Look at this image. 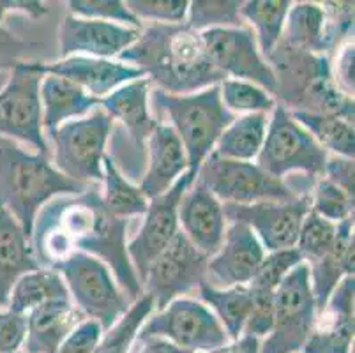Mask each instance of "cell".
<instances>
[{
    "label": "cell",
    "instance_id": "1",
    "mask_svg": "<svg viewBox=\"0 0 355 353\" xmlns=\"http://www.w3.org/2000/svg\"><path fill=\"white\" fill-rule=\"evenodd\" d=\"M128 219L106 210L98 186L78 194H62L40 210L32 228L31 246L37 264L51 268L74 252L101 260L114 274L129 302L144 295L128 257Z\"/></svg>",
    "mask_w": 355,
    "mask_h": 353
},
{
    "label": "cell",
    "instance_id": "2",
    "mask_svg": "<svg viewBox=\"0 0 355 353\" xmlns=\"http://www.w3.org/2000/svg\"><path fill=\"white\" fill-rule=\"evenodd\" d=\"M119 60L144 71L154 89L168 94L200 92L225 80L212 66L202 32L186 24L148 25Z\"/></svg>",
    "mask_w": 355,
    "mask_h": 353
},
{
    "label": "cell",
    "instance_id": "3",
    "mask_svg": "<svg viewBox=\"0 0 355 353\" xmlns=\"http://www.w3.org/2000/svg\"><path fill=\"white\" fill-rule=\"evenodd\" d=\"M87 187L90 186L64 177L46 155L25 150L0 136V209L11 214L28 239L37 214L48 202Z\"/></svg>",
    "mask_w": 355,
    "mask_h": 353
},
{
    "label": "cell",
    "instance_id": "4",
    "mask_svg": "<svg viewBox=\"0 0 355 353\" xmlns=\"http://www.w3.org/2000/svg\"><path fill=\"white\" fill-rule=\"evenodd\" d=\"M148 101L170 121L168 126L182 141L191 171H198L200 164L214 150L221 132L235 121L234 113L223 106L219 85L193 94H168L153 89Z\"/></svg>",
    "mask_w": 355,
    "mask_h": 353
},
{
    "label": "cell",
    "instance_id": "5",
    "mask_svg": "<svg viewBox=\"0 0 355 353\" xmlns=\"http://www.w3.org/2000/svg\"><path fill=\"white\" fill-rule=\"evenodd\" d=\"M148 94L150 82L147 78H140L101 99V108L112 119L110 154L106 155L129 182H140L144 177L148 138L159 124L150 115Z\"/></svg>",
    "mask_w": 355,
    "mask_h": 353
},
{
    "label": "cell",
    "instance_id": "6",
    "mask_svg": "<svg viewBox=\"0 0 355 353\" xmlns=\"http://www.w3.org/2000/svg\"><path fill=\"white\" fill-rule=\"evenodd\" d=\"M110 131L112 119L101 106L82 119L66 122L48 136L51 164L73 182L98 186L103 182V160Z\"/></svg>",
    "mask_w": 355,
    "mask_h": 353
},
{
    "label": "cell",
    "instance_id": "7",
    "mask_svg": "<svg viewBox=\"0 0 355 353\" xmlns=\"http://www.w3.org/2000/svg\"><path fill=\"white\" fill-rule=\"evenodd\" d=\"M329 154L295 121L286 106L276 103L270 112L266 141L257 164L270 177L285 180L292 173H304L318 180L324 177Z\"/></svg>",
    "mask_w": 355,
    "mask_h": 353
},
{
    "label": "cell",
    "instance_id": "8",
    "mask_svg": "<svg viewBox=\"0 0 355 353\" xmlns=\"http://www.w3.org/2000/svg\"><path fill=\"white\" fill-rule=\"evenodd\" d=\"M51 268L62 276L71 302L87 320L98 322L103 330L121 320L133 304L119 288L110 268L98 258L74 252Z\"/></svg>",
    "mask_w": 355,
    "mask_h": 353
},
{
    "label": "cell",
    "instance_id": "9",
    "mask_svg": "<svg viewBox=\"0 0 355 353\" xmlns=\"http://www.w3.org/2000/svg\"><path fill=\"white\" fill-rule=\"evenodd\" d=\"M43 73L37 62H16L8 83L0 90V136L24 141L37 154L50 157V145L43 131L40 87Z\"/></svg>",
    "mask_w": 355,
    "mask_h": 353
},
{
    "label": "cell",
    "instance_id": "10",
    "mask_svg": "<svg viewBox=\"0 0 355 353\" xmlns=\"http://www.w3.org/2000/svg\"><path fill=\"white\" fill-rule=\"evenodd\" d=\"M308 265H297L276 290L274 323L258 353H301L316 322Z\"/></svg>",
    "mask_w": 355,
    "mask_h": 353
},
{
    "label": "cell",
    "instance_id": "11",
    "mask_svg": "<svg viewBox=\"0 0 355 353\" xmlns=\"http://www.w3.org/2000/svg\"><path fill=\"white\" fill-rule=\"evenodd\" d=\"M196 180L207 187L223 205H251L297 198L285 180L270 177L257 163L225 160L214 152L200 164Z\"/></svg>",
    "mask_w": 355,
    "mask_h": 353
},
{
    "label": "cell",
    "instance_id": "12",
    "mask_svg": "<svg viewBox=\"0 0 355 353\" xmlns=\"http://www.w3.org/2000/svg\"><path fill=\"white\" fill-rule=\"evenodd\" d=\"M147 338H163L193 353L211 352L230 343L212 311L200 300L186 297L148 316L137 336L138 341Z\"/></svg>",
    "mask_w": 355,
    "mask_h": 353
},
{
    "label": "cell",
    "instance_id": "13",
    "mask_svg": "<svg viewBox=\"0 0 355 353\" xmlns=\"http://www.w3.org/2000/svg\"><path fill=\"white\" fill-rule=\"evenodd\" d=\"M207 255L196 249L189 239L179 232L150 265L141 290L153 299L154 309H164L172 300L198 291L207 277Z\"/></svg>",
    "mask_w": 355,
    "mask_h": 353
},
{
    "label": "cell",
    "instance_id": "14",
    "mask_svg": "<svg viewBox=\"0 0 355 353\" xmlns=\"http://www.w3.org/2000/svg\"><path fill=\"white\" fill-rule=\"evenodd\" d=\"M195 177L196 171L188 170L166 193L157 198L148 200L147 212L144 214V223L137 235L128 244L129 261L137 272L140 284L144 283L150 265L180 232L179 203Z\"/></svg>",
    "mask_w": 355,
    "mask_h": 353
},
{
    "label": "cell",
    "instance_id": "15",
    "mask_svg": "<svg viewBox=\"0 0 355 353\" xmlns=\"http://www.w3.org/2000/svg\"><path fill=\"white\" fill-rule=\"evenodd\" d=\"M202 39L212 66L223 76L254 83L276 96V76L261 55L251 28H212L202 32Z\"/></svg>",
    "mask_w": 355,
    "mask_h": 353
},
{
    "label": "cell",
    "instance_id": "16",
    "mask_svg": "<svg viewBox=\"0 0 355 353\" xmlns=\"http://www.w3.org/2000/svg\"><path fill=\"white\" fill-rule=\"evenodd\" d=\"M227 223H241L257 235L266 252L295 248L302 219L311 210V196L286 202H260L251 205H223Z\"/></svg>",
    "mask_w": 355,
    "mask_h": 353
},
{
    "label": "cell",
    "instance_id": "17",
    "mask_svg": "<svg viewBox=\"0 0 355 353\" xmlns=\"http://www.w3.org/2000/svg\"><path fill=\"white\" fill-rule=\"evenodd\" d=\"M141 31L99 19L67 15L59 27V53L67 57L115 58L128 50Z\"/></svg>",
    "mask_w": 355,
    "mask_h": 353
},
{
    "label": "cell",
    "instance_id": "18",
    "mask_svg": "<svg viewBox=\"0 0 355 353\" xmlns=\"http://www.w3.org/2000/svg\"><path fill=\"white\" fill-rule=\"evenodd\" d=\"M263 257L266 249L257 235L241 223H230L219 249L209 258L205 283L214 288L248 286Z\"/></svg>",
    "mask_w": 355,
    "mask_h": 353
},
{
    "label": "cell",
    "instance_id": "19",
    "mask_svg": "<svg viewBox=\"0 0 355 353\" xmlns=\"http://www.w3.org/2000/svg\"><path fill=\"white\" fill-rule=\"evenodd\" d=\"M37 67L43 74L66 78L98 99H105L125 83L145 78L141 69L115 58L80 57V55L60 58L51 64H37Z\"/></svg>",
    "mask_w": 355,
    "mask_h": 353
},
{
    "label": "cell",
    "instance_id": "20",
    "mask_svg": "<svg viewBox=\"0 0 355 353\" xmlns=\"http://www.w3.org/2000/svg\"><path fill=\"white\" fill-rule=\"evenodd\" d=\"M227 225L223 203L195 177L179 203L180 232L196 249L211 258L225 239Z\"/></svg>",
    "mask_w": 355,
    "mask_h": 353
},
{
    "label": "cell",
    "instance_id": "21",
    "mask_svg": "<svg viewBox=\"0 0 355 353\" xmlns=\"http://www.w3.org/2000/svg\"><path fill=\"white\" fill-rule=\"evenodd\" d=\"M354 286V276H347L334 288L301 353H352Z\"/></svg>",
    "mask_w": 355,
    "mask_h": 353
},
{
    "label": "cell",
    "instance_id": "22",
    "mask_svg": "<svg viewBox=\"0 0 355 353\" xmlns=\"http://www.w3.org/2000/svg\"><path fill=\"white\" fill-rule=\"evenodd\" d=\"M189 170L188 155L177 132L168 124H157L148 138L147 166L140 180V191L147 200L166 193Z\"/></svg>",
    "mask_w": 355,
    "mask_h": 353
},
{
    "label": "cell",
    "instance_id": "23",
    "mask_svg": "<svg viewBox=\"0 0 355 353\" xmlns=\"http://www.w3.org/2000/svg\"><path fill=\"white\" fill-rule=\"evenodd\" d=\"M87 320L71 302L59 299L35 307L27 313L25 353H55L71 330Z\"/></svg>",
    "mask_w": 355,
    "mask_h": 353
},
{
    "label": "cell",
    "instance_id": "24",
    "mask_svg": "<svg viewBox=\"0 0 355 353\" xmlns=\"http://www.w3.org/2000/svg\"><path fill=\"white\" fill-rule=\"evenodd\" d=\"M40 97L44 136H50L66 122L82 119L101 106V99L92 97L66 78L53 74H43Z\"/></svg>",
    "mask_w": 355,
    "mask_h": 353
},
{
    "label": "cell",
    "instance_id": "25",
    "mask_svg": "<svg viewBox=\"0 0 355 353\" xmlns=\"http://www.w3.org/2000/svg\"><path fill=\"white\" fill-rule=\"evenodd\" d=\"M309 284L316 311L320 313L334 288L347 276H354V218L338 223V235L331 251L308 265Z\"/></svg>",
    "mask_w": 355,
    "mask_h": 353
},
{
    "label": "cell",
    "instance_id": "26",
    "mask_svg": "<svg viewBox=\"0 0 355 353\" xmlns=\"http://www.w3.org/2000/svg\"><path fill=\"white\" fill-rule=\"evenodd\" d=\"M41 268L31 239L11 214L0 209V307H8L12 286L21 276Z\"/></svg>",
    "mask_w": 355,
    "mask_h": 353
},
{
    "label": "cell",
    "instance_id": "27",
    "mask_svg": "<svg viewBox=\"0 0 355 353\" xmlns=\"http://www.w3.org/2000/svg\"><path fill=\"white\" fill-rule=\"evenodd\" d=\"M282 43L311 55H325L331 51L324 6L315 2H292L283 27Z\"/></svg>",
    "mask_w": 355,
    "mask_h": 353
},
{
    "label": "cell",
    "instance_id": "28",
    "mask_svg": "<svg viewBox=\"0 0 355 353\" xmlns=\"http://www.w3.org/2000/svg\"><path fill=\"white\" fill-rule=\"evenodd\" d=\"M269 115L267 113H248L235 117L214 145V154L232 161L253 163L266 141Z\"/></svg>",
    "mask_w": 355,
    "mask_h": 353
},
{
    "label": "cell",
    "instance_id": "29",
    "mask_svg": "<svg viewBox=\"0 0 355 353\" xmlns=\"http://www.w3.org/2000/svg\"><path fill=\"white\" fill-rule=\"evenodd\" d=\"M198 297L218 318L230 341L241 338L251 309L250 288H214L203 283L198 288Z\"/></svg>",
    "mask_w": 355,
    "mask_h": 353
},
{
    "label": "cell",
    "instance_id": "30",
    "mask_svg": "<svg viewBox=\"0 0 355 353\" xmlns=\"http://www.w3.org/2000/svg\"><path fill=\"white\" fill-rule=\"evenodd\" d=\"M59 299H69V291L62 276L53 268L41 267L16 281L9 295L8 309L27 315L35 307Z\"/></svg>",
    "mask_w": 355,
    "mask_h": 353
},
{
    "label": "cell",
    "instance_id": "31",
    "mask_svg": "<svg viewBox=\"0 0 355 353\" xmlns=\"http://www.w3.org/2000/svg\"><path fill=\"white\" fill-rule=\"evenodd\" d=\"M295 119L313 140L320 145L325 152L332 155L354 160L355 155V129L354 122H348L341 117L325 115V113L302 112V110H290Z\"/></svg>",
    "mask_w": 355,
    "mask_h": 353
},
{
    "label": "cell",
    "instance_id": "32",
    "mask_svg": "<svg viewBox=\"0 0 355 353\" xmlns=\"http://www.w3.org/2000/svg\"><path fill=\"white\" fill-rule=\"evenodd\" d=\"M292 2L288 0H250L242 2L241 18L253 27L261 55L269 57L283 37V27Z\"/></svg>",
    "mask_w": 355,
    "mask_h": 353
},
{
    "label": "cell",
    "instance_id": "33",
    "mask_svg": "<svg viewBox=\"0 0 355 353\" xmlns=\"http://www.w3.org/2000/svg\"><path fill=\"white\" fill-rule=\"evenodd\" d=\"M103 203L114 218L131 219L144 216L147 212L148 200L145 198L140 187L129 182L119 171L114 161L105 155L103 160Z\"/></svg>",
    "mask_w": 355,
    "mask_h": 353
},
{
    "label": "cell",
    "instance_id": "34",
    "mask_svg": "<svg viewBox=\"0 0 355 353\" xmlns=\"http://www.w3.org/2000/svg\"><path fill=\"white\" fill-rule=\"evenodd\" d=\"M153 299L144 293L140 299L129 306L121 320H117L108 330H105L94 353H129L133 343L137 341L141 325L147 322L148 316L153 315Z\"/></svg>",
    "mask_w": 355,
    "mask_h": 353
},
{
    "label": "cell",
    "instance_id": "35",
    "mask_svg": "<svg viewBox=\"0 0 355 353\" xmlns=\"http://www.w3.org/2000/svg\"><path fill=\"white\" fill-rule=\"evenodd\" d=\"M242 2L237 0H195L189 2L186 25L196 32L212 28H241Z\"/></svg>",
    "mask_w": 355,
    "mask_h": 353
},
{
    "label": "cell",
    "instance_id": "36",
    "mask_svg": "<svg viewBox=\"0 0 355 353\" xmlns=\"http://www.w3.org/2000/svg\"><path fill=\"white\" fill-rule=\"evenodd\" d=\"M219 96L223 106L234 115H248V113H267L276 106V99L267 90L242 80L225 78L219 83Z\"/></svg>",
    "mask_w": 355,
    "mask_h": 353
},
{
    "label": "cell",
    "instance_id": "37",
    "mask_svg": "<svg viewBox=\"0 0 355 353\" xmlns=\"http://www.w3.org/2000/svg\"><path fill=\"white\" fill-rule=\"evenodd\" d=\"M336 235H338V225L309 210L302 219L295 249L306 265L315 264L331 251L336 242Z\"/></svg>",
    "mask_w": 355,
    "mask_h": 353
},
{
    "label": "cell",
    "instance_id": "38",
    "mask_svg": "<svg viewBox=\"0 0 355 353\" xmlns=\"http://www.w3.org/2000/svg\"><path fill=\"white\" fill-rule=\"evenodd\" d=\"M304 264L295 248L279 249V251L266 252V257L258 265L253 279L248 286L257 290H272L276 291L282 281L288 276L297 265Z\"/></svg>",
    "mask_w": 355,
    "mask_h": 353
},
{
    "label": "cell",
    "instance_id": "39",
    "mask_svg": "<svg viewBox=\"0 0 355 353\" xmlns=\"http://www.w3.org/2000/svg\"><path fill=\"white\" fill-rule=\"evenodd\" d=\"M309 196H311L313 212L334 225L354 218V198H350L327 179L316 180Z\"/></svg>",
    "mask_w": 355,
    "mask_h": 353
},
{
    "label": "cell",
    "instance_id": "40",
    "mask_svg": "<svg viewBox=\"0 0 355 353\" xmlns=\"http://www.w3.org/2000/svg\"><path fill=\"white\" fill-rule=\"evenodd\" d=\"M71 16L85 19H99L108 24L124 25L129 28L141 31V21H138L129 11L125 2L121 0H71L67 2Z\"/></svg>",
    "mask_w": 355,
    "mask_h": 353
},
{
    "label": "cell",
    "instance_id": "41",
    "mask_svg": "<svg viewBox=\"0 0 355 353\" xmlns=\"http://www.w3.org/2000/svg\"><path fill=\"white\" fill-rule=\"evenodd\" d=\"M128 9L138 21H153L161 25L186 24L188 0H128Z\"/></svg>",
    "mask_w": 355,
    "mask_h": 353
},
{
    "label": "cell",
    "instance_id": "42",
    "mask_svg": "<svg viewBox=\"0 0 355 353\" xmlns=\"http://www.w3.org/2000/svg\"><path fill=\"white\" fill-rule=\"evenodd\" d=\"M250 288V286H248ZM251 293V309L248 316L246 327L242 336H251L258 341L266 338L272 329L274 323V300H276V291L272 290H257L250 288Z\"/></svg>",
    "mask_w": 355,
    "mask_h": 353
},
{
    "label": "cell",
    "instance_id": "43",
    "mask_svg": "<svg viewBox=\"0 0 355 353\" xmlns=\"http://www.w3.org/2000/svg\"><path fill=\"white\" fill-rule=\"evenodd\" d=\"M105 330L94 320H83L71 330L55 353H94Z\"/></svg>",
    "mask_w": 355,
    "mask_h": 353
},
{
    "label": "cell",
    "instance_id": "44",
    "mask_svg": "<svg viewBox=\"0 0 355 353\" xmlns=\"http://www.w3.org/2000/svg\"><path fill=\"white\" fill-rule=\"evenodd\" d=\"M27 336V315L0 311V353H16L24 348Z\"/></svg>",
    "mask_w": 355,
    "mask_h": 353
},
{
    "label": "cell",
    "instance_id": "45",
    "mask_svg": "<svg viewBox=\"0 0 355 353\" xmlns=\"http://www.w3.org/2000/svg\"><path fill=\"white\" fill-rule=\"evenodd\" d=\"M354 41H347L336 50V60L331 64L332 82L345 96L354 97L355 92V66H354Z\"/></svg>",
    "mask_w": 355,
    "mask_h": 353
},
{
    "label": "cell",
    "instance_id": "46",
    "mask_svg": "<svg viewBox=\"0 0 355 353\" xmlns=\"http://www.w3.org/2000/svg\"><path fill=\"white\" fill-rule=\"evenodd\" d=\"M329 182L340 187L345 194L350 198L355 196V163L348 157H340V155H329L325 163L324 177Z\"/></svg>",
    "mask_w": 355,
    "mask_h": 353
},
{
    "label": "cell",
    "instance_id": "47",
    "mask_svg": "<svg viewBox=\"0 0 355 353\" xmlns=\"http://www.w3.org/2000/svg\"><path fill=\"white\" fill-rule=\"evenodd\" d=\"M46 11V6L41 2H0V21L8 12H25L32 18H40Z\"/></svg>",
    "mask_w": 355,
    "mask_h": 353
},
{
    "label": "cell",
    "instance_id": "48",
    "mask_svg": "<svg viewBox=\"0 0 355 353\" xmlns=\"http://www.w3.org/2000/svg\"><path fill=\"white\" fill-rule=\"evenodd\" d=\"M260 352V341L257 338H251V336H241L235 341L227 343L225 346H219V348L211 350V352L205 353H258Z\"/></svg>",
    "mask_w": 355,
    "mask_h": 353
},
{
    "label": "cell",
    "instance_id": "49",
    "mask_svg": "<svg viewBox=\"0 0 355 353\" xmlns=\"http://www.w3.org/2000/svg\"><path fill=\"white\" fill-rule=\"evenodd\" d=\"M138 343H141V350L138 353H193L163 338H147Z\"/></svg>",
    "mask_w": 355,
    "mask_h": 353
},
{
    "label": "cell",
    "instance_id": "50",
    "mask_svg": "<svg viewBox=\"0 0 355 353\" xmlns=\"http://www.w3.org/2000/svg\"><path fill=\"white\" fill-rule=\"evenodd\" d=\"M16 353H25V352H16Z\"/></svg>",
    "mask_w": 355,
    "mask_h": 353
}]
</instances>
